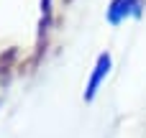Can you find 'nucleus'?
Masks as SVG:
<instances>
[{
    "mask_svg": "<svg viewBox=\"0 0 146 138\" xmlns=\"http://www.w3.org/2000/svg\"><path fill=\"white\" fill-rule=\"evenodd\" d=\"M141 10H144V0H110L105 18L110 26H118L126 18H139Z\"/></svg>",
    "mask_w": 146,
    "mask_h": 138,
    "instance_id": "1",
    "label": "nucleus"
},
{
    "mask_svg": "<svg viewBox=\"0 0 146 138\" xmlns=\"http://www.w3.org/2000/svg\"><path fill=\"white\" fill-rule=\"evenodd\" d=\"M110 64H113L110 54H100V56H98L95 69H92V74H90V82H87V87H85V100H87V102H90V100H95V95H98V90H100L103 79H105V77H108V72H110Z\"/></svg>",
    "mask_w": 146,
    "mask_h": 138,
    "instance_id": "2",
    "label": "nucleus"
}]
</instances>
